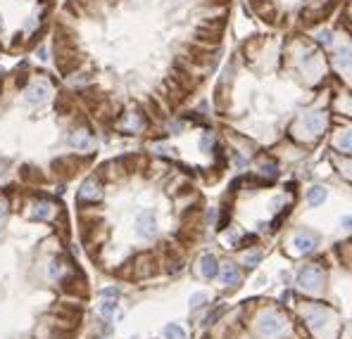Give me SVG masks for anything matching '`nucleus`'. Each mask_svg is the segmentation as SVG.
I'll return each mask as SVG.
<instances>
[{"mask_svg": "<svg viewBox=\"0 0 352 339\" xmlns=\"http://www.w3.org/2000/svg\"><path fill=\"white\" fill-rule=\"evenodd\" d=\"M48 275H50V280L60 278V275H62V264H60V261H53L50 268H48Z\"/></svg>", "mask_w": 352, "mask_h": 339, "instance_id": "nucleus-21", "label": "nucleus"}, {"mask_svg": "<svg viewBox=\"0 0 352 339\" xmlns=\"http://www.w3.org/2000/svg\"><path fill=\"white\" fill-rule=\"evenodd\" d=\"M0 24H2V15H0Z\"/></svg>", "mask_w": 352, "mask_h": 339, "instance_id": "nucleus-28", "label": "nucleus"}, {"mask_svg": "<svg viewBox=\"0 0 352 339\" xmlns=\"http://www.w3.org/2000/svg\"><path fill=\"white\" fill-rule=\"evenodd\" d=\"M262 261V254L260 251H250V254H245V259H243V264H245V268H255L257 264Z\"/></svg>", "mask_w": 352, "mask_h": 339, "instance_id": "nucleus-18", "label": "nucleus"}, {"mask_svg": "<svg viewBox=\"0 0 352 339\" xmlns=\"http://www.w3.org/2000/svg\"><path fill=\"white\" fill-rule=\"evenodd\" d=\"M5 173H7V161L2 159V161H0V180L5 178Z\"/></svg>", "mask_w": 352, "mask_h": 339, "instance_id": "nucleus-26", "label": "nucleus"}, {"mask_svg": "<svg viewBox=\"0 0 352 339\" xmlns=\"http://www.w3.org/2000/svg\"><path fill=\"white\" fill-rule=\"evenodd\" d=\"M257 330H260V335H264V337H278V335L286 330V320L278 316L276 311H264V313H260V318H257Z\"/></svg>", "mask_w": 352, "mask_h": 339, "instance_id": "nucleus-1", "label": "nucleus"}, {"mask_svg": "<svg viewBox=\"0 0 352 339\" xmlns=\"http://www.w3.org/2000/svg\"><path fill=\"white\" fill-rule=\"evenodd\" d=\"M316 38H319V43H331V34L329 31H321Z\"/></svg>", "mask_w": 352, "mask_h": 339, "instance_id": "nucleus-25", "label": "nucleus"}, {"mask_svg": "<svg viewBox=\"0 0 352 339\" xmlns=\"http://www.w3.org/2000/svg\"><path fill=\"white\" fill-rule=\"evenodd\" d=\"M326 202V188L324 185H312L310 190H307V204L310 207H319V204H324Z\"/></svg>", "mask_w": 352, "mask_h": 339, "instance_id": "nucleus-13", "label": "nucleus"}, {"mask_svg": "<svg viewBox=\"0 0 352 339\" xmlns=\"http://www.w3.org/2000/svg\"><path fill=\"white\" fill-rule=\"evenodd\" d=\"M305 131L307 133H321L324 131V114H319V112L305 114Z\"/></svg>", "mask_w": 352, "mask_h": 339, "instance_id": "nucleus-12", "label": "nucleus"}, {"mask_svg": "<svg viewBox=\"0 0 352 339\" xmlns=\"http://www.w3.org/2000/svg\"><path fill=\"white\" fill-rule=\"evenodd\" d=\"M100 297H103V299H110V301H117L119 289H117V287H105V289H100Z\"/></svg>", "mask_w": 352, "mask_h": 339, "instance_id": "nucleus-20", "label": "nucleus"}, {"mask_svg": "<svg viewBox=\"0 0 352 339\" xmlns=\"http://www.w3.org/2000/svg\"><path fill=\"white\" fill-rule=\"evenodd\" d=\"M305 318H307V322H310L314 330H324V327L331 322V313H329L326 308H319V306H314V308H307Z\"/></svg>", "mask_w": 352, "mask_h": 339, "instance_id": "nucleus-5", "label": "nucleus"}, {"mask_svg": "<svg viewBox=\"0 0 352 339\" xmlns=\"http://www.w3.org/2000/svg\"><path fill=\"white\" fill-rule=\"evenodd\" d=\"M338 147H340L343 152H352V131L340 133V138H338Z\"/></svg>", "mask_w": 352, "mask_h": 339, "instance_id": "nucleus-17", "label": "nucleus"}, {"mask_svg": "<svg viewBox=\"0 0 352 339\" xmlns=\"http://www.w3.org/2000/svg\"><path fill=\"white\" fill-rule=\"evenodd\" d=\"M24 95H26V102H45L48 95H50V86H48L45 81H38L31 88H26Z\"/></svg>", "mask_w": 352, "mask_h": 339, "instance_id": "nucleus-7", "label": "nucleus"}, {"mask_svg": "<svg viewBox=\"0 0 352 339\" xmlns=\"http://www.w3.org/2000/svg\"><path fill=\"white\" fill-rule=\"evenodd\" d=\"M5 218H7V202L0 199V226L5 223Z\"/></svg>", "mask_w": 352, "mask_h": 339, "instance_id": "nucleus-23", "label": "nucleus"}, {"mask_svg": "<svg viewBox=\"0 0 352 339\" xmlns=\"http://www.w3.org/2000/svg\"><path fill=\"white\" fill-rule=\"evenodd\" d=\"M314 247H316V235H312V232L300 230L293 237V249L297 254H310V251H314Z\"/></svg>", "mask_w": 352, "mask_h": 339, "instance_id": "nucleus-4", "label": "nucleus"}, {"mask_svg": "<svg viewBox=\"0 0 352 339\" xmlns=\"http://www.w3.org/2000/svg\"><path fill=\"white\" fill-rule=\"evenodd\" d=\"M34 218H38V221L53 218V204L50 202H36L34 204Z\"/></svg>", "mask_w": 352, "mask_h": 339, "instance_id": "nucleus-14", "label": "nucleus"}, {"mask_svg": "<svg viewBox=\"0 0 352 339\" xmlns=\"http://www.w3.org/2000/svg\"><path fill=\"white\" fill-rule=\"evenodd\" d=\"M162 335H165V339H186L184 327H181L179 322H169V325H165Z\"/></svg>", "mask_w": 352, "mask_h": 339, "instance_id": "nucleus-15", "label": "nucleus"}, {"mask_svg": "<svg viewBox=\"0 0 352 339\" xmlns=\"http://www.w3.org/2000/svg\"><path fill=\"white\" fill-rule=\"evenodd\" d=\"M100 197H103V188H100V183L95 178H88L79 190V199H83V202H95Z\"/></svg>", "mask_w": 352, "mask_h": 339, "instance_id": "nucleus-6", "label": "nucleus"}, {"mask_svg": "<svg viewBox=\"0 0 352 339\" xmlns=\"http://www.w3.org/2000/svg\"><path fill=\"white\" fill-rule=\"evenodd\" d=\"M200 273H203L205 278H209V280L219 275V261H217L214 254H203V259H200Z\"/></svg>", "mask_w": 352, "mask_h": 339, "instance_id": "nucleus-10", "label": "nucleus"}, {"mask_svg": "<svg viewBox=\"0 0 352 339\" xmlns=\"http://www.w3.org/2000/svg\"><path fill=\"white\" fill-rule=\"evenodd\" d=\"M219 280H222L224 285H236V282L241 280L238 266H233V264H224V266H219Z\"/></svg>", "mask_w": 352, "mask_h": 339, "instance_id": "nucleus-11", "label": "nucleus"}, {"mask_svg": "<svg viewBox=\"0 0 352 339\" xmlns=\"http://www.w3.org/2000/svg\"><path fill=\"white\" fill-rule=\"evenodd\" d=\"M333 64L338 69H350L352 67V48L350 45H338L333 50Z\"/></svg>", "mask_w": 352, "mask_h": 339, "instance_id": "nucleus-9", "label": "nucleus"}, {"mask_svg": "<svg viewBox=\"0 0 352 339\" xmlns=\"http://www.w3.org/2000/svg\"><path fill=\"white\" fill-rule=\"evenodd\" d=\"M212 143H214V138H212L209 133H205V135H203V140H200V150H203V152H207V150L212 147Z\"/></svg>", "mask_w": 352, "mask_h": 339, "instance_id": "nucleus-22", "label": "nucleus"}, {"mask_svg": "<svg viewBox=\"0 0 352 339\" xmlns=\"http://www.w3.org/2000/svg\"><path fill=\"white\" fill-rule=\"evenodd\" d=\"M136 232H138L141 237H145V240H150V237H155V235H157L155 214H152L150 209H145V211H141V214L136 216Z\"/></svg>", "mask_w": 352, "mask_h": 339, "instance_id": "nucleus-2", "label": "nucleus"}, {"mask_svg": "<svg viewBox=\"0 0 352 339\" xmlns=\"http://www.w3.org/2000/svg\"><path fill=\"white\" fill-rule=\"evenodd\" d=\"M98 313H100L103 318H110V316H114V313H117V303L110 301V299H105V301L98 306Z\"/></svg>", "mask_w": 352, "mask_h": 339, "instance_id": "nucleus-16", "label": "nucleus"}, {"mask_svg": "<svg viewBox=\"0 0 352 339\" xmlns=\"http://www.w3.org/2000/svg\"><path fill=\"white\" fill-rule=\"evenodd\" d=\"M205 301H207V294H205V292H195V294L190 297V301H188V303H190V308L195 311V308H200Z\"/></svg>", "mask_w": 352, "mask_h": 339, "instance_id": "nucleus-19", "label": "nucleus"}, {"mask_svg": "<svg viewBox=\"0 0 352 339\" xmlns=\"http://www.w3.org/2000/svg\"><path fill=\"white\" fill-rule=\"evenodd\" d=\"M297 285L302 287V289H316V287L321 285V270L316 266H305L297 270Z\"/></svg>", "mask_w": 352, "mask_h": 339, "instance_id": "nucleus-3", "label": "nucleus"}, {"mask_svg": "<svg viewBox=\"0 0 352 339\" xmlns=\"http://www.w3.org/2000/svg\"><path fill=\"white\" fill-rule=\"evenodd\" d=\"M69 145L76 147L79 152H88V150H93L91 133H88V131H74V133L69 135Z\"/></svg>", "mask_w": 352, "mask_h": 339, "instance_id": "nucleus-8", "label": "nucleus"}, {"mask_svg": "<svg viewBox=\"0 0 352 339\" xmlns=\"http://www.w3.org/2000/svg\"><path fill=\"white\" fill-rule=\"evenodd\" d=\"M340 223H343V228H345V230L352 232V216H343V218H340Z\"/></svg>", "mask_w": 352, "mask_h": 339, "instance_id": "nucleus-24", "label": "nucleus"}, {"mask_svg": "<svg viewBox=\"0 0 352 339\" xmlns=\"http://www.w3.org/2000/svg\"><path fill=\"white\" fill-rule=\"evenodd\" d=\"M348 173H350V176H352V166H350V171H348Z\"/></svg>", "mask_w": 352, "mask_h": 339, "instance_id": "nucleus-27", "label": "nucleus"}]
</instances>
